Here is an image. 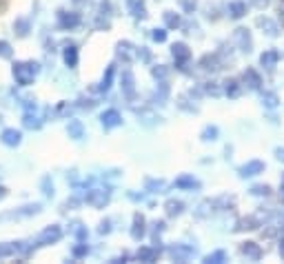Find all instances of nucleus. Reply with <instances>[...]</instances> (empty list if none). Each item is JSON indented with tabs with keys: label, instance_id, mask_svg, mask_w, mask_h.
<instances>
[{
	"label": "nucleus",
	"instance_id": "obj_29",
	"mask_svg": "<svg viewBox=\"0 0 284 264\" xmlns=\"http://www.w3.org/2000/svg\"><path fill=\"white\" fill-rule=\"evenodd\" d=\"M224 91L229 98H238L240 96V87H238V80H226L224 82Z\"/></svg>",
	"mask_w": 284,
	"mask_h": 264
},
{
	"label": "nucleus",
	"instance_id": "obj_2",
	"mask_svg": "<svg viewBox=\"0 0 284 264\" xmlns=\"http://www.w3.org/2000/svg\"><path fill=\"white\" fill-rule=\"evenodd\" d=\"M233 40H235V45L240 47V51H244V54H251L253 40H251V33H248V29H244V27L235 29V32H233Z\"/></svg>",
	"mask_w": 284,
	"mask_h": 264
},
{
	"label": "nucleus",
	"instance_id": "obj_44",
	"mask_svg": "<svg viewBox=\"0 0 284 264\" xmlns=\"http://www.w3.org/2000/svg\"><path fill=\"white\" fill-rule=\"evenodd\" d=\"M280 16H282V23H284V0H282V5H280Z\"/></svg>",
	"mask_w": 284,
	"mask_h": 264
},
{
	"label": "nucleus",
	"instance_id": "obj_37",
	"mask_svg": "<svg viewBox=\"0 0 284 264\" xmlns=\"http://www.w3.org/2000/svg\"><path fill=\"white\" fill-rule=\"evenodd\" d=\"M0 56L2 58H11V47H9V42H0Z\"/></svg>",
	"mask_w": 284,
	"mask_h": 264
},
{
	"label": "nucleus",
	"instance_id": "obj_9",
	"mask_svg": "<svg viewBox=\"0 0 284 264\" xmlns=\"http://www.w3.org/2000/svg\"><path fill=\"white\" fill-rule=\"evenodd\" d=\"M171 54H173V58H176V63H180V65L191 58V51L184 42H176V45L171 47Z\"/></svg>",
	"mask_w": 284,
	"mask_h": 264
},
{
	"label": "nucleus",
	"instance_id": "obj_31",
	"mask_svg": "<svg viewBox=\"0 0 284 264\" xmlns=\"http://www.w3.org/2000/svg\"><path fill=\"white\" fill-rule=\"evenodd\" d=\"M113 71H115V69H113V65H111V67L106 69V76L102 78L100 87H98V89H100V91H106V89H109V87H111V80H113Z\"/></svg>",
	"mask_w": 284,
	"mask_h": 264
},
{
	"label": "nucleus",
	"instance_id": "obj_20",
	"mask_svg": "<svg viewBox=\"0 0 284 264\" xmlns=\"http://www.w3.org/2000/svg\"><path fill=\"white\" fill-rule=\"evenodd\" d=\"M67 133H69V138L80 140V138L84 135V129H82V125H80L78 120H71V122H69V127H67Z\"/></svg>",
	"mask_w": 284,
	"mask_h": 264
},
{
	"label": "nucleus",
	"instance_id": "obj_23",
	"mask_svg": "<svg viewBox=\"0 0 284 264\" xmlns=\"http://www.w3.org/2000/svg\"><path fill=\"white\" fill-rule=\"evenodd\" d=\"M176 187H180V189H198L200 182L195 178H191V175H182V178L176 180Z\"/></svg>",
	"mask_w": 284,
	"mask_h": 264
},
{
	"label": "nucleus",
	"instance_id": "obj_7",
	"mask_svg": "<svg viewBox=\"0 0 284 264\" xmlns=\"http://www.w3.org/2000/svg\"><path fill=\"white\" fill-rule=\"evenodd\" d=\"M242 82L248 87L251 91H257L262 87V78H260V73L255 71V69H247V71L242 73Z\"/></svg>",
	"mask_w": 284,
	"mask_h": 264
},
{
	"label": "nucleus",
	"instance_id": "obj_24",
	"mask_svg": "<svg viewBox=\"0 0 284 264\" xmlns=\"http://www.w3.org/2000/svg\"><path fill=\"white\" fill-rule=\"evenodd\" d=\"M65 63H67V67H75V65H78V49H75L73 45L65 49Z\"/></svg>",
	"mask_w": 284,
	"mask_h": 264
},
{
	"label": "nucleus",
	"instance_id": "obj_46",
	"mask_svg": "<svg viewBox=\"0 0 284 264\" xmlns=\"http://www.w3.org/2000/svg\"><path fill=\"white\" fill-rule=\"evenodd\" d=\"M0 198H4V189L2 187H0Z\"/></svg>",
	"mask_w": 284,
	"mask_h": 264
},
{
	"label": "nucleus",
	"instance_id": "obj_27",
	"mask_svg": "<svg viewBox=\"0 0 284 264\" xmlns=\"http://www.w3.org/2000/svg\"><path fill=\"white\" fill-rule=\"evenodd\" d=\"M213 206H215V202H211V200H204L202 204L198 206V211H195V215H198V218H207V215H211Z\"/></svg>",
	"mask_w": 284,
	"mask_h": 264
},
{
	"label": "nucleus",
	"instance_id": "obj_3",
	"mask_svg": "<svg viewBox=\"0 0 284 264\" xmlns=\"http://www.w3.org/2000/svg\"><path fill=\"white\" fill-rule=\"evenodd\" d=\"M62 237V231L60 227H56V224H51V227H47L42 233L38 235V244L40 246H47V244H53V242H58Z\"/></svg>",
	"mask_w": 284,
	"mask_h": 264
},
{
	"label": "nucleus",
	"instance_id": "obj_21",
	"mask_svg": "<svg viewBox=\"0 0 284 264\" xmlns=\"http://www.w3.org/2000/svg\"><path fill=\"white\" fill-rule=\"evenodd\" d=\"M260 227V222H257V218H242L238 222V227H235V231H253V229Z\"/></svg>",
	"mask_w": 284,
	"mask_h": 264
},
{
	"label": "nucleus",
	"instance_id": "obj_36",
	"mask_svg": "<svg viewBox=\"0 0 284 264\" xmlns=\"http://www.w3.org/2000/svg\"><path fill=\"white\" fill-rule=\"evenodd\" d=\"M151 38H153L155 42H164V40H167V32H164V29H153Z\"/></svg>",
	"mask_w": 284,
	"mask_h": 264
},
{
	"label": "nucleus",
	"instance_id": "obj_32",
	"mask_svg": "<svg viewBox=\"0 0 284 264\" xmlns=\"http://www.w3.org/2000/svg\"><path fill=\"white\" fill-rule=\"evenodd\" d=\"M262 102H264V107L275 109L280 100H278V96H275V94H264V96H262Z\"/></svg>",
	"mask_w": 284,
	"mask_h": 264
},
{
	"label": "nucleus",
	"instance_id": "obj_18",
	"mask_svg": "<svg viewBox=\"0 0 284 264\" xmlns=\"http://www.w3.org/2000/svg\"><path fill=\"white\" fill-rule=\"evenodd\" d=\"M257 27H262L269 36H273V38L278 36V25H275L271 18H257Z\"/></svg>",
	"mask_w": 284,
	"mask_h": 264
},
{
	"label": "nucleus",
	"instance_id": "obj_40",
	"mask_svg": "<svg viewBox=\"0 0 284 264\" xmlns=\"http://www.w3.org/2000/svg\"><path fill=\"white\" fill-rule=\"evenodd\" d=\"M13 253V246H7V244H0V258H7V255Z\"/></svg>",
	"mask_w": 284,
	"mask_h": 264
},
{
	"label": "nucleus",
	"instance_id": "obj_17",
	"mask_svg": "<svg viewBox=\"0 0 284 264\" xmlns=\"http://www.w3.org/2000/svg\"><path fill=\"white\" fill-rule=\"evenodd\" d=\"M247 14V5L244 2H240V0H235V2H231L229 5V16L233 20H238V18H242V16Z\"/></svg>",
	"mask_w": 284,
	"mask_h": 264
},
{
	"label": "nucleus",
	"instance_id": "obj_33",
	"mask_svg": "<svg viewBox=\"0 0 284 264\" xmlns=\"http://www.w3.org/2000/svg\"><path fill=\"white\" fill-rule=\"evenodd\" d=\"M251 193H253V196H269L271 187H269V184H255V187H251Z\"/></svg>",
	"mask_w": 284,
	"mask_h": 264
},
{
	"label": "nucleus",
	"instance_id": "obj_41",
	"mask_svg": "<svg viewBox=\"0 0 284 264\" xmlns=\"http://www.w3.org/2000/svg\"><path fill=\"white\" fill-rule=\"evenodd\" d=\"M153 78H167V69H164V67H155L153 69Z\"/></svg>",
	"mask_w": 284,
	"mask_h": 264
},
{
	"label": "nucleus",
	"instance_id": "obj_4",
	"mask_svg": "<svg viewBox=\"0 0 284 264\" xmlns=\"http://www.w3.org/2000/svg\"><path fill=\"white\" fill-rule=\"evenodd\" d=\"M87 202L91 206H96V209L105 206L106 202H109V189H93V191L87 196Z\"/></svg>",
	"mask_w": 284,
	"mask_h": 264
},
{
	"label": "nucleus",
	"instance_id": "obj_14",
	"mask_svg": "<svg viewBox=\"0 0 284 264\" xmlns=\"http://www.w3.org/2000/svg\"><path fill=\"white\" fill-rule=\"evenodd\" d=\"M0 140H2V144H7V147H16V144H20V131L4 129L2 133H0Z\"/></svg>",
	"mask_w": 284,
	"mask_h": 264
},
{
	"label": "nucleus",
	"instance_id": "obj_13",
	"mask_svg": "<svg viewBox=\"0 0 284 264\" xmlns=\"http://www.w3.org/2000/svg\"><path fill=\"white\" fill-rule=\"evenodd\" d=\"M278 60H280V54L275 49H269V51H264V54L260 56V65L264 69H273L275 65H278Z\"/></svg>",
	"mask_w": 284,
	"mask_h": 264
},
{
	"label": "nucleus",
	"instance_id": "obj_12",
	"mask_svg": "<svg viewBox=\"0 0 284 264\" xmlns=\"http://www.w3.org/2000/svg\"><path fill=\"white\" fill-rule=\"evenodd\" d=\"M120 87H122V91L127 96H133V91H136V78H133L131 71H122V78H120Z\"/></svg>",
	"mask_w": 284,
	"mask_h": 264
},
{
	"label": "nucleus",
	"instance_id": "obj_30",
	"mask_svg": "<svg viewBox=\"0 0 284 264\" xmlns=\"http://www.w3.org/2000/svg\"><path fill=\"white\" fill-rule=\"evenodd\" d=\"M164 23H167L169 29H176V27H180V16L173 14V11H167V14H164Z\"/></svg>",
	"mask_w": 284,
	"mask_h": 264
},
{
	"label": "nucleus",
	"instance_id": "obj_45",
	"mask_svg": "<svg viewBox=\"0 0 284 264\" xmlns=\"http://www.w3.org/2000/svg\"><path fill=\"white\" fill-rule=\"evenodd\" d=\"M280 253H282V258H284V240H282V244H280Z\"/></svg>",
	"mask_w": 284,
	"mask_h": 264
},
{
	"label": "nucleus",
	"instance_id": "obj_15",
	"mask_svg": "<svg viewBox=\"0 0 284 264\" xmlns=\"http://www.w3.org/2000/svg\"><path fill=\"white\" fill-rule=\"evenodd\" d=\"M158 255H160V249H155V246H142L136 258L140 260V262H153Z\"/></svg>",
	"mask_w": 284,
	"mask_h": 264
},
{
	"label": "nucleus",
	"instance_id": "obj_28",
	"mask_svg": "<svg viewBox=\"0 0 284 264\" xmlns=\"http://www.w3.org/2000/svg\"><path fill=\"white\" fill-rule=\"evenodd\" d=\"M224 260H226L224 251H213L211 255H207V258H204V262H207V264H222Z\"/></svg>",
	"mask_w": 284,
	"mask_h": 264
},
{
	"label": "nucleus",
	"instance_id": "obj_42",
	"mask_svg": "<svg viewBox=\"0 0 284 264\" xmlns=\"http://www.w3.org/2000/svg\"><path fill=\"white\" fill-rule=\"evenodd\" d=\"M275 158H278L280 162H284V149H282V147H278V149H275Z\"/></svg>",
	"mask_w": 284,
	"mask_h": 264
},
{
	"label": "nucleus",
	"instance_id": "obj_8",
	"mask_svg": "<svg viewBox=\"0 0 284 264\" xmlns=\"http://www.w3.org/2000/svg\"><path fill=\"white\" fill-rule=\"evenodd\" d=\"M171 258L176 262H186L189 258H193V249L191 246H184V244H178L171 249Z\"/></svg>",
	"mask_w": 284,
	"mask_h": 264
},
{
	"label": "nucleus",
	"instance_id": "obj_16",
	"mask_svg": "<svg viewBox=\"0 0 284 264\" xmlns=\"http://www.w3.org/2000/svg\"><path fill=\"white\" fill-rule=\"evenodd\" d=\"M142 235H144V218H142L140 213H136V218H133V227H131V237L133 240H140Z\"/></svg>",
	"mask_w": 284,
	"mask_h": 264
},
{
	"label": "nucleus",
	"instance_id": "obj_1",
	"mask_svg": "<svg viewBox=\"0 0 284 264\" xmlns=\"http://www.w3.org/2000/svg\"><path fill=\"white\" fill-rule=\"evenodd\" d=\"M36 73H38V63H16L13 65V78H16V82L22 87L31 85Z\"/></svg>",
	"mask_w": 284,
	"mask_h": 264
},
{
	"label": "nucleus",
	"instance_id": "obj_6",
	"mask_svg": "<svg viewBox=\"0 0 284 264\" xmlns=\"http://www.w3.org/2000/svg\"><path fill=\"white\" fill-rule=\"evenodd\" d=\"M100 120H102V127H105V129H113V127L122 125V116H120L115 109H106V111L100 116Z\"/></svg>",
	"mask_w": 284,
	"mask_h": 264
},
{
	"label": "nucleus",
	"instance_id": "obj_22",
	"mask_svg": "<svg viewBox=\"0 0 284 264\" xmlns=\"http://www.w3.org/2000/svg\"><path fill=\"white\" fill-rule=\"evenodd\" d=\"M200 65H202V69H207V71H217V69H220L217 56H204V58L200 60Z\"/></svg>",
	"mask_w": 284,
	"mask_h": 264
},
{
	"label": "nucleus",
	"instance_id": "obj_43",
	"mask_svg": "<svg viewBox=\"0 0 284 264\" xmlns=\"http://www.w3.org/2000/svg\"><path fill=\"white\" fill-rule=\"evenodd\" d=\"M111 231V224L109 222H102L100 224V233H109Z\"/></svg>",
	"mask_w": 284,
	"mask_h": 264
},
{
	"label": "nucleus",
	"instance_id": "obj_25",
	"mask_svg": "<svg viewBox=\"0 0 284 264\" xmlns=\"http://www.w3.org/2000/svg\"><path fill=\"white\" fill-rule=\"evenodd\" d=\"M129 11H131L133 18H144V2L142 0H133L129 5Z\"/></svg>",
	"mask_w": 284,
	"mask_h": 264
},
{
	"label": "nucleus",
	"instance_id": "obj_26",
	"mask_svg": "<svg viewBox=\"0 0 284 264\" xmlns=\"http://www.w3.org/2000/svg\"><path fill=\"white\" fill-rule=\"evenodd\" d=\"M182 211H184V204H182L180 200H169L167 202V213L171 215V218L173 215H180Z\"/></svg>",
	"mask_w": 284,
	"mask_h": 264
},
{
	"label": "nucleus",
	"instance_id": "obj_38",
	"mask_svg": "<svg viewBox=\"0 0 284 264\" xmlns=\"http://www.w3.org/2000/svg\"><path fill=\"white\" fill-rule=\"evenodd\" d=\"M146 189H158V193H160L164 189V182L162 180H158V182H155V180H149V182H146Z\"/></svg>",
	"mask_w": 284,
	"mask_h": 264
},
{
	"label": "nucleus",
	"instance_id": "obj_5",
	"mask_svg": "<svg viewBox=\"0 0 284 264\" xmlns=\"http://www.w3.org/2000/svg\"><path fill=\"white\" fill-rule=\"evenodd\" d=\"M238 171H240V175H242V178H253V175H257V173H264V162L251 160V162H247V165L240 166Z\"/></svg>",
	"mask_w": 284,
	"mask_h": 264
},
{
	"label": "nucleus",
	"instance_id": "obj_34",
	"mask_svg": "<svg viewBox=\"0 0 284 264\" xmlns=\"http://www.w3.org/2000/svg\"><path fill=\"white\" fill-rule=\"evenodd\" d=\"M217 138V127H207V129L202 131V140L204 142H209V140H215Z\"/></svg>",
	"mask_w": 284,
	"mask_h": 264
},
{
	"label": "nucleus",
	"instance_id": "obj_10",
	"mask_svg": "<svg viewBox=\"0 0 284 264\" xmlns=\"http://www.w3.org/2000/svg\"><path fill=\"white\" fill-rule=\"evenodd\" d=\"M80 16L75 11H60V27L62 29H73L78 27Z\"/></svg>",
	"mask_w": 284,
	"mask_h": 264
},
{
	"label": "nucleus",
	"instance_id": "obj_11",
	"mask_svg": "<svg viewBox=\"0 0 284 264\" xmlns=\"http://www.w3.org/2000/svg\"><path fill=\"white\" fill-rule=\"evenodd\" d=\"M240 251H242L247 258H251V260H260L262 258V249H260V244H255V242H242Z\"/></svg>",
	"mask_w": 284,
	"mask_h": 264
},
{
	"label": "nucleus",
	"instance_id": "obj_39",
	"mask_svg": "<svg viewBox=\"0 0 284 264\" xmlns=\"http://www.w3.org/2000/svg\"><path fill=\"white\" fill-rule=\"evenodd\" d=\"M87 244H80V246H75V249H73V255H75V258H82V255H87Z\"/></svg>",
	"mask_w": 284,
	"mask_h": 264
},
{
	"label": "nucleus",
	"instance_id": "obj_19",
	"mask_svg": "<svg viewBox=\"0 0 284 264\" xmlns=\"http://www.w3.org/2000/svg\"><path fill=\"white\" fill-rule=\"evenodd\" d=\"M118 56H122L124 63H129V60H133V56H136V51H133V45L131 42H120L118 45Z\"/></svg>",
	"mask_w": 284,
	"mask_h": 264
},
{
	"label": "nucleus",
	"instance_id": "obj_35",
	"mask_svg": "<svg viewBox=\"0 0 284 264\" xmlns=\"http://www.w3.org/2000/svg\"><path fill=\"white\" fill-rule=\"evenodd\" d=\"M16 29H18V36H27V32H29V23H27V20H18Z\"/></svg>",
	"mask_w": 284,
	"mask_h": 264
}]
</instances>
